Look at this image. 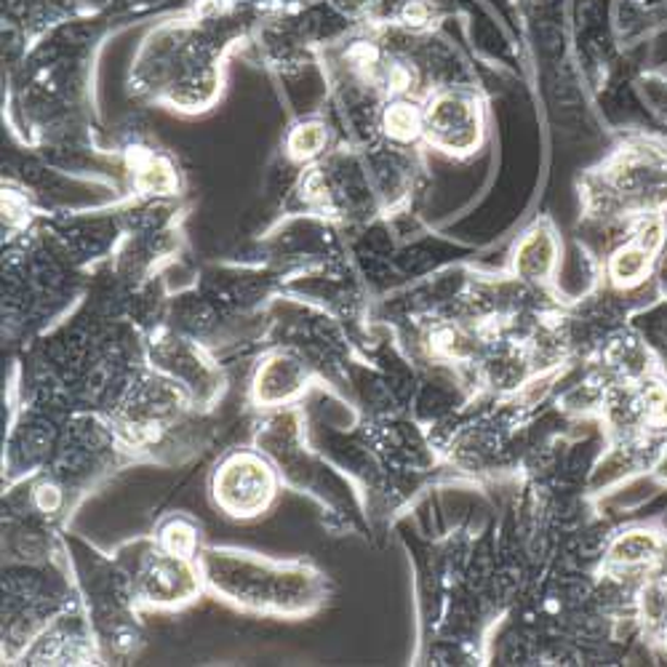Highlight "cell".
<instances>
[{"label": "cell", "mask_w": 667, "mask_h": 667, "mask_svg": "<svg viewBox=\"0 0 667 667\" xmlns=\"http://www.w3.org/2000/svg\"><path fill=\"white\" fill-rule=\"evenodd\" d=\"M198 561L209 588L243 608L302 614L324 595L318 575L302 564H278L238 550H206Z\"/></svg>", "instance_id": "cell-1"}, {"label": "cell", "mask_w": 667, "mask_h": 667, "mask_svg": "<svg viewBox=\"0 0 667 667\" xmlns=\"http://www.w3.org/2000/svg\"><path fill=\"white\" fill-rule=\"evenodd\" d=\"M278 489L280 478L273 462L249 449L227 454L212 476L214 505L238 520L265 516L278 500Z\"/></svg>", "instance_id": "cell-2"}, {"label": "cell", "mask_w": 667, "mask_h": 667, "mask_svg": "<svg viewBox=\"0 0 667 667\" xmlns=\"http://www.w3.org/2000/svg\"><path fill=\"white\" fill-rule=\"evenodd\" d=\"M203 582L201 561L158 548L139 566L137 595L152 608H183L198 599Z\"/></svg>", "instance_id": "cell-3"}, {"label": "cell", "mask_w": 667, "mask_h": 667, "mask_svg": "<svg viewBox=\"0 0 667 667\" xmlns=\"http://www.w3.org/2000/svg\"><path fill=\"white\" fill-rule=\"evenodd\" d=\"M307 368L289 353H275L256 368L251 398L256 406H284L307 388Z\"/></svg>", "instance_id": "cell-4"}, {"label": "cell", "mask_w": 667, "mask_h": 667, "mask_svg": "<svg viewBox=\"0 0 667 667\" xmlns=\"http://www.w3.org/2000/svg\"><path fill=\"white\" fill-rule=\"evenodd\" d=\"M478 110L470 102L446 97L427 110L425 131L446 152L470 150L478 142Z\"/></svg>", "instance_id": "cell-5"}, {"label": "cell", "mask_w": 667, "mask_h": 667, "mask_svg": "<svg viewBox=\"0 0 667 667\" xmlns=\"http://www.w3.org/2000/svg\"><path fill=\"white\" fill-rule=\"evenodd\" d=\"M659 542L649 531H628L619 537L608 550V564L619 566V569H641V566L652 564L657 558Z\"/></svg>", "instance_id": "cell-6"}, {"label": "cell", "mask_w": 667, "mask_h": 667, "mask_svg": "<svg viewBox=\"0 0 667 667\" xmlns=\"http://www.w3.org/2000/svg\"><path fill=\"white\" fill-rule=\"evenodd\" d=\"M158 548L183 558H201V529L185 516H172L161 524L155 534Z\"/></svg>", "instance_id": "cell-7"}, {"label": "cell", "mask_w": 667, "mask_h": 667, "mask_svg": "<svg viewBox=\"0 0 667 667\" xmlns=\"http://www.w3.org/2000/svg\"><path fill=\"white\" fill-rule=\"evenodd\" d=\"M649 262H652V249H649L646 241L622 246L612 260V280L622 289H633L646 278Z\"/></svg>", "instance_id": "cell-8"}, {"label": "cell", "mask_w": 667, "mask_h": 667, "mask_svg": "<svg viewBox=\"0 0 667 667\" xmlns=\"http://www.w3.org/2000/svg\"><path fill=\"white\" fill-rule=\"evenodd\" d=\"M635 419L649 430H665L667 427V382L665 379H646L641 382L633 398Z\"/></svg>", "instance_id": "cell-9"}, {"label": "cell", "mask_w": 667, "mask_h": 667, "mask_svg": "<svg viewBox=\"0 0 667 667\" xmlns=\"http://www.w3.org/2000/svg\"><path fill=\"white\" fill-rule=\"evenodd\" d=\"M555 246L550 241L548 236H537V232H531L529 238H526L524 243H520L518 254H516V270H520V275H526V278L531 280H542L550 273V267H553L555 262Z\"/></svg>", "instance_id": "cell-10"}, {"label": "cell", "mask_w": 667, "mask_h": 667, "mask_svg": "<svg viewBox=\"0 0 667 667\" xmlns=\"http://www.w3.org/2000/svg\"><path fill=\"white\" fill-rule=\"evenodd\" d=\"M385 128L398 142H408V139H417L425 131V115H419L414 104H393L385 113Z\"/></svg>", "instance_id": "cell-11"}, {"label": "cell", "mask_w": 667, "mask_h": 667, "mask_svg": "<svg viewBox=\"0 0 667 667\" xmlns=\"http://www.w3.org/2000/svg\"><path fill=\"white\" fill-rule=\"evenodd\" d=\"M324 142H326L324 126H318V123H307V126H300L294 134H291L289 148L294 158H313L318 155Z\"/></svg>", "instance_id": "cell-12"}, {"label": "cell", "mask_w": 667, "mask_h": 667, "mask_svg": "<svg viewBox=\"0 0 667 667\" xmlns=\"http://www.w3.org/2000/svg\"><path fill=\"white\" fill-rule=\"evenodd\" d=\"M659 641H663V646L667 649V617L659 622Z\"/></svg>", "instance_id": "cell-13"}]
</instances>
